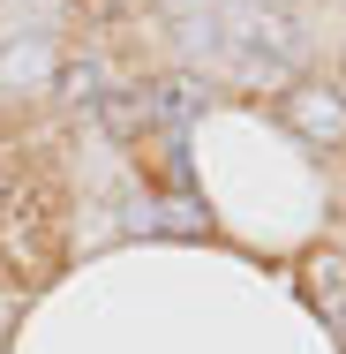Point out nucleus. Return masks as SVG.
<instances>
[{
  "label": "nucleus",
  "instance_id": "f257e3e1",
  "mask_svg": "<svg viewBox=\"0 0 346 354\" xmlns=\"http://www.w3.org/2000/svg\"><path fill=\"white\" fill-rule=\"evenodd\" d=\"M68 241V196L46 166H8L0 174V272L23 286H38L61 264Z\"/></svg>",
  "mask_w": 346,
  "mask_h": 354
},
{
  "label": "nucleus",
  "instance_id": "20e7f679",
  "mask_svg": "<svg viewBox=\"0 0 346 354\" xmlns=\"http://www.w3.org/2000/svg\"><path fill=\"white\" fill-rule=\"evenodd\" d=\"M294 279H301V301L324 317V332H331V339H346V249H331V241L301 249Z\"/></svg>",
  "mask_w": 346,
  "mask_h": 354
},
{
  "label": "nucleus",
  "instance_id": "0eeeda50",
  "mask_svg": "<svg viewBox=\"0 0 346 354\" xmlns=\"http://www.w3.org/2000/svg\"><path fill=\"white\" fill-rule=\"evenodd\" d=\"M53 98H61V106H90V98H106L98 61H61V68H53Z\"/></svg>",
  "mask_w": 346,
  "mask_h": 354
},
{
  "label": "nucleus",
  "instance_id": "39448f33",
  "mask_svg": "<svg viewBox=\"0 0 346 354\" xmlns=\"http://www.w3.org/2000/svg\"><path fill=\"white\" fill-rule=\"evenodd\" d=\"M53 38H8L0 46V91H53Z\"/></svg>",
  "mask_w": 346,
  "mask_h": 354
},
{
  "label": "nucleus",
  "instance_id": "f03ea898",
  "mask_svg": "<svg viewBox=\"0 0 346 354\" xmlns=\"http://www.w3.org/2000/svg\"><path fill=\"white\" fill-rule=\"evenodd\" d=\"M218 30H226V46L241 53V68L256 75H278L286 61H301V23L286 15V8H271V0H241L233 15H218Z\"/></svg>",
  "mask_w": 346,
  "mask_h": 354
},
{
  "label": "nucleus",
  "instance_id": "1a4fd4ad",
  "mask_svg": "<svg viewBox=\"0 0 346 354\" xmlns=\"http://www.w3.org/2000/svg\"><path fill=\"white\" fill-rule=\"evenodd\" d=\"M0 8H8V0H0Z\"/></svg>",
  "mask_w": 346,
  "mask_h": 354
},
{
  "label": "nucleus",
  "instance_id": "7ed1b4c3",
  "mask_svg": "<svg viewBox=\"0 0 346 354\" xmlns=\"http://www.w3.org/2000/svg\"><path fill=\"white\" fill-rule=\"evenodd\" d=\"M271 121L294 143H309V151H346V98H339V83H324V75H294V83H278Z\"/></svg>",
  "mask_w": 346,
  "mask_h": 354
},
{
  "label": "nucleus",
  "instance_id": "6e6552de",
  "mask_svg": "<svg viewBox=\"0 0 346 354\" xmlns=\"http://www.w3.org/2000/svg\"><path fill=\"white\" fill-rule=\"evenodd\" d=\"M331 83H339V98H346V61H339V75H331Z\"/></svg>",
  "mask_w": 346,
  "mask_h": 354
},
{
  "label": "nucleus",
  "instance_id": "423d86ee",
  "mask_svg": "<svg viewBox=\"0 0 346 354\" xmlns=\"http://www.w3.org/2000/svg\"><path fill=\"white\" fill-rule=\"evenodd\" d=\"M151 106H158V121L181 129V121H196V113L211 106V83H204V75H189V68H173V75L151 83Z\"/></svg>",
  "mask_w": 346,
  "mask_h": 354
}]
</instances>
